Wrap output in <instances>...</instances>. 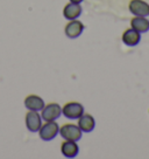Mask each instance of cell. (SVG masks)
Wrapping results in <instances>:
<instances>
[{
	"label": "cell",
	"instance_id": "obj_5",
	"mask_svg": "<svg viewBox=\"0 0 149 159\" xmlns=\"http://www.w3.org/2000/svg\"><path fill=\"white\" fill-rule=\"evenodd\" d=\"M25 123L28 131L30 132H39L41 125H42V117L39 114V111H33L28 110V112L26 114Z\"/></svg>",
	"mask_w": 149,
	"mask_h": 159
},
{
	"label": "cell",
	"instance_id": "obj_1",
	"mask_svg": "<svg viewBox=\"0 0 149 159\" xmlns=\"http://www.w3.org/2000/svg\"><path fill=\"white\" fill-rule=\"evenodd\" d=\"M58 132H60V125L56 123V120H50L41 125L39 130V136L42 140L50 142L58 136Z\"/></svg>",
	"mask_w": 149,
	"mask_h": 159
},
{
	"label": "cell",
	"instance_id": "obj_3",
	"mask_svg": "<svg viewBox=\"0 0 149 159\" xmlns=\"http://www.w3.org/2000/svg\"><path fill=\"white\" fill-rule=\"evenodd\" d=\"M84 114V107L79 102H68L62 107V115L65 118L78 119Z\"/></svg>",
	"mask_w": 149,
	"mask_h": 159
},
{
	"label": "cell",
	"instance_id": "obj_9",
	"mask_svg": "<svg viewBox=\"0 0 149 159\" xmlns=\"http://www.w3.org/2000/svg\"><path fill=\"white\" fill-rule=\"evenodd\" d=\"M23 104L28 110L41 111L45 107V101L39 95H28L23 101Z\"/></svg>",
	"mask_w": 149,
	"mask_h": 159
},
{
	"label": "cell",
	"instance_id": "obj_12",
	"mask_svg": "<svg viewBox=\"0 0 149 159\" xmlns=\"http://www.w3.org/2000/svg\"><path fill=\"white\" fill-rule=\"evenodd\" d=\"M82 6L80 4H74V2H69L64 6L63 8V16L66 20H74L78 19L82 14Z\"/></svg>",
	"mask_w": 149,
	"mask_h": 159
},
{
	"label": "cell",
	"instance_id": "obj_2",
	"mask_svg": "<svg viewBox=\"0 0 149 159\" xmlns=\"http://www.w3.org/2000/svg\"><path fill=\"white\" fill-rule=\"evenodd\" d=\"M61 137L64 140H74V142H78L82 136H83V131L79 129V126L76 124H64L60 128Z\"/></svg>",
	"mask_w": 149,
	"mask_h": 159
},
{
	"label": "cell",
	"instance_id": "obj_4",
	"mask_svg": "<svg viewBox=\"0 0 149 159\" xmlns=\"http://www.w3.org/2000/svg\"><path fill=\"white\" fill-rule=\"evenodd\" d=\"M41 117L45 122H50V120H56L60 118L62 115V108L58 103H49L43 107L41 110Z\"/></svg>",
	"mask_w": 149,
	"mask_h": 159
},
{
	"label": "cell",
	"instance_id": "obj_14",
	"mask_svg": "<svg viewBox=\"0 0 149 159\" xmlns=\"http://www.w3.org/2000/svg\"><path fill=\"white\" fill-rule=\"evenodd\" d=\"M70 2H74V4H82L84 0H69Z\"/></svg>",
	"mask_w": 149,
	"mask_h": 159
},
{
	"label": "cell",
	"instance_id": "obj_8",
	"mask_svg": "<svg viewBox=\"0 0 149 159\" xmlns=\"http://www.w3.org/2000/svg\"><path fill=\"white\" fill-rule=\"evenodd\" d=\"M61 152L65 158H76L79 153V146L77 144V142L74 140H64L61 144Z\"/></svg>",
	"mask_w": 149,
	"mask_h": 159
},
{
	"label": "cell",
	"instance_id": "obj_6",
	"mask_svg": "<svg viewBox=\"0 0 149 159\" xmlns=\"http://www.w3.org/2000/svg\"><path fill=\"white\" fill-rule=\"evenodd\" d=\"M128 10L134 16H149V4L144 0H130Z\"/></svg>",
	"mask_w": 149,
	"mask_h": 159
},
{
	"label": "cell",
	"instance_id": "obj_10",
	"mask_svg": "<svg viewBox=\"0 0 149 159\" xmlns=\"http://www.w3.org/2000/svg\"><path fill=\"white\" fill-rule=\"evenodd\" d=\"M121 39H122V42L126 46H128V47H135V46L139 45L140 41H141V33L136 32L133 28H128V30H126L124 32Z\"/></svg>",
	"mask_w": 149,
	"mask_h": 159
},
{
	"label": "cell",
	"instance_id": "obj_7",
	"mask_svg": "<svg viewBox=\"0 0 149 159\" xmlns=\"http://www.w3.org/2000/svg\"><path fill=\"white\" fill-rule=\"evenodd\" d=\"M84 32V25L79 20H70L64 28V33L69 39H77Z\"/></svg>",
	"mask_w": 149,
	"mask_h": 159
},
{
	"label": "cell",
	"instance_id": "obj_11",
	"mask_svg": "<svg viewBox=\"0 0 149 159\" xmlns=\"http://www.w3.org/2000/svg\"><path fill=\"white\" fill-rule=\"evenodd\" d=\"M78 126L83 132H92L96 128V119L92 115L90 114H83L78 118Z\"/></svg>",
	"mask_w": 149,
	"mask_h": 159
},
{
	"label": "cell",
	"instance_id": "obj_13",
	"mask_svg": "<svg viewBox=\"0 0 149 159\" xmlns=\"http://www.w3.org/2000/svg\"><path fill=\"white\" fill-rule=\"evenodd\" d=\"M130 28L139 33H147L149 30V20L146 16H134L130 20Z\"/></svg>",
	"mask_w": 149,
	"mask_h": 159
}]
</instances>
